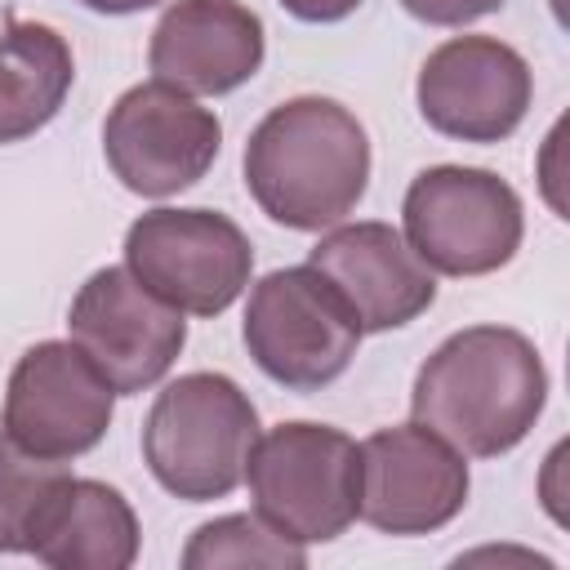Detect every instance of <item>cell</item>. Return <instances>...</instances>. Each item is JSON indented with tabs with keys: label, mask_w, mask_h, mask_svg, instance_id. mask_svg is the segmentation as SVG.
<instances>
[{
	"label": "cell",
	"mask_w": 570,
	"mask_h": 570,
	"mask_svg": "<svg viewBox=\"0 0 570 570\" xmlns=\"http://www.w3.org/2000/svg\"><path fill=\"white\" fill-rule=\"evenodd\" d=\"M223 125L196 94L165 80L125 89L102 120V156L125 191L165 200L196 187L218 160Z\"/></svg>",
	"instance_id": "8"
},
{
	"label": "cell",
	"mask_w": 570,
	"mask_h": 570,
	"mask_svg": "<svg viewBox=\"0 0 570 570\" xmlns=\"http://www.w3.org/2000/svg\"><path fill=\"white\" fill-rule=\"evenodd\" d=\"M254 512L294 543H330L356 521L361 445L312 419L258 432L245 463Z\"/></svg>",
	"instance_id": "4"
},
{
	"label": "cell",
	"mask_w": 570,
	"mask_h": 570,
	"mask_svg": "<svg viewBox=\"0 0 570 570\" xmlns=\"http://www.w3.org/2000/svg\"><path fill=\"white\" fill-rule=\"evenodd\" d=\"M116 414V387L71 338H45L18 356L4 383L0 432L40 454L71 463L89 454Z\"/></svg>",
	"instance_id": "9"
},
{
	"label": "cell",
	"mask_w": 570,
	"mask_h": 570,
	"mask_svg": "<svg viewBox=\"0 0 570 570\" xmlns=\"http://www.w3.org/2000/svg\"><path fill=\"white\" fill-rule=\"evenodd\" d=\"M258 410L236 379L196 370L165 383L142 423V459L160 490L183 503L227 499L245 481Z\"/></svg>",
	"instance_id": "3"
},
{
	"label": "cell",
	"mask_w": 570,
	"mask_h": 570,
	"mask_svg": "<svg viewBox=\"0 0 570 570\" xmlns=\"http://www.w3.org/2000/svg\"><path fill=\"white\" fill-rule=\"evenodd\" d=\"M240 334L254 365L289 392L330 387L361 347L356 316L312 263L267 272L249 289Z\"/></svg>",
	"instance_id": "6"
},
{
	"label": "cell",
	"mask_w": 570,
	"mask_h": 570,
	"mask_svg": "<svg viewBox=\"0 0 570 570\" xmlns=\"http://www.w3.org/2000/svg\"><path fill=\"white\" fill-rule=\"evenodd\" d=\"M267 53L263 18L240 0H174L147 45L151 80L183 94H232L258 76Z\"/></svg>",
	"instance_id": "14"
},
{
	"label": "cell",
	"mask_w": 570,
	"mask_h": 570,
	"mask_svg": "<svg viewBox=\"0 0 570 570\" xmlns=\"http://www.w3.org/2000/svg\"><path fill=\"white\" fill-rule=\"evenodd\" d=\"M307 263L338 289L361 334H383L419 321L436 303V276L392 223H334Z\"/></svg>",
	"instance_id": "13"
},
{
	"label": "cell",
	"mask_w": 570,
	"mask_h": 570,
	"mask_svg": "<svg viewBox=\"0 0 570 570\" xmlns=\"http://www.w3.org/2000/svg\"><path fill=\"white\" fill-rule=\"evenodd\" d=\"M125 267L183 316H218L254 272L249 236L218 209H147L125 232Z\"/></svg>",
	"instance_id": "7"
},
{
	"label": "cell",
	"mask_w": 570,
	"mask_h": 570,
	"mask_svg": "<svg viewBox=\"0 0 570 570\" xmlns=\"http://www.w3.org/2000/svg\"><path fill=\"white\" fill-rule=\"evenodd\" d=\"M463 454L423 423L379 428L361 441L356 517L383 534H432L468 503Z\"/></svg>",
	"instance_id": "12"
},
{
	"label": "cell",
	"mask_w": 570,
	"mask_h": 570,
	"mask_svg": "<svg viewBox=\"0 0 570 570\" xmlns=\"http://www.w3.org/2000/svg\"><path fill=\"white\" fill-rule=\"evenodd\" d=\"M365 0H281V9L298 22H343L347 13H356Z\"/></svg>",
	"instance_id": "20"
},
{
	"label": "cell",
	"mask_w": 570,
	"mask_h": 570,
	"mask_svg": "<svg viewBox=\"0 0 570 570\" xmlns=\"http://www.w3.org/2000/svg\"><path fill=\"white\" fill-rule=\"evenodd\" d=\"M183 570H227V566H263V570H303L307 548L272 530L258 512H227L205 521L187 548H183Z\"/></svg>",
	"instance_id": "17"
},
{
	"label": "cell",
	"mask_w": 570,
	"mask_h": 570,
	"mask_svg": "<svg viewBox=\"0 0 570 570\" xmlns=\"http://www.w3.org/2000/svg\"><path fill=\"white\" fill-rule=\"evenodd\" d=\"M503 0H401V9L428 27H468L485 13H494Z\"/></svg>",
	"instance_id": "19"
},
{
	"label": "cell",
	"mask_w": 570,
	"mask_h": 570,
	"mask_svg": "<svg viewBox=\"0 0 570 570\" xmlns=\"http://www.w3.org/2000/svg\"><path fill=\"white\" fill-rule=\"evenodd\" d=\"M142 530L134 503L94 476H62L31 521L27 552L53 570H129Z\"/></svg>",
	"instance_id": "15"
},
{
	"label": "cell",
	"mask_w": 570,
	"mask_h": 570,
	"mask_svg": "<svg viewBox=\"0 0 570 570\" xmlns=\"http://www.w3.org/2000/svg\"><path fill=\"white\" fill-rule=\"evenodd\" d=\"M80 4L94 9V13H107V18H125V13H142V9H151L160 0H80Z\"/></svg>",
	"instance_id": "21"
},
{
	"label": "cell",
	"mask_w": 570,
	"mask_h": 570,
	"mask_svg": "<svg viewBox=\"0 0 570 570\" xmlns=\"http://www.w3.org/2000/svg\"><path fill=\"white\" fill-rule=\"evenodd\" d=\"M71 80V45L53 27L9 13L0 22V147L40 134L62 111Z\"/></svg>",
	"instance_id": "16"
},
{
	"label": "cell",
	"mask_w": 570,
	"mask_h": 570,
	"mask_svg": "<svg viewBox=\"0 0 570 570\" xmlns=\"http://www.w3.org/2000/svg\"><path fill=\"white\" fill-rule=\"evenodd\" d=\"M401 236L441 276H485L517 258L525 209L508 178L476 165H432L401 200Z\"/></svg>",
	"instance_id": "5"
},
{
	"label": "cell",
	"mask_w": 570,
	"mask_h": 570,
	"mask_svg": "<svg viewBox=\"0 0 570 570\" xmlns=\"http://www.w3.org/2000/svg\"><path fill=\"white\" fill-rule=\"evenodd\" d=\"M67 334L116 387V396H134L156 387L174 370L187 343V321L120 263L98 267L76 289Z\"/></svg>",
	"instance_id": "10"
},
{
	"label": "cell",
	"mask_w": 570,
	"mask_h": 570,
	"mask_svg": "<svg viewBox=\"0 0 570 570\" xmlns=\"http://www.w3.org/2000/svg\"><path fill=\"white\" fill-rule=\"evenodd\" d=\"M62 476L67 463L40 459L0 432V552H27L31 521Z\"/></svg>",
	"instance_id": "18"
},
{
	"label": "cell",
	"mask_w": 570,
	"mask_h": 570,
	"mask_svg": "<svg viewBox=\"0 0 570 570\" xmlns=\"http://www.w3.org/2000/svg\"><path fill=\"white\" fill-rule=\"evenodd\" d=\"M414 98L436 134L485 147L521 129L534 76L530 62L499 36H454L423 58Z\"/></svg>",
	"instance_id": "11"
},
{
	"label": "cell",
	"mask_w": 570,
	"mask_h": 570,
	"mask_svg": "<svg viewBox=\"0 0 570 570\" xmlns=\"http://www.w3.org/2000/svg\"><path fill=\"white\" fill-rule=\"evenodd\" d=\"M548 405L539 347L512 325H468L450 334L414 374V423L445 436L463 459L517 450Z\"/></svg>",
	"instance_id": "1"
},
{
	"label": "cell",
	"mask_w": 570,
	"mask_h": 570,
	"mask_svg": "<svg viewBox=\"0 0 570 570\" xmlns=\"http://www.w3.org/2000/svg\"><path fill=\"white\" fill-rule=\"evenodd\" d=\"M254 205L289 232L343 223L370 187V134L334 98L303 94L272 107L245 142Z\"/></svg>",
	"instance_id": "2"
}]
</instances>
